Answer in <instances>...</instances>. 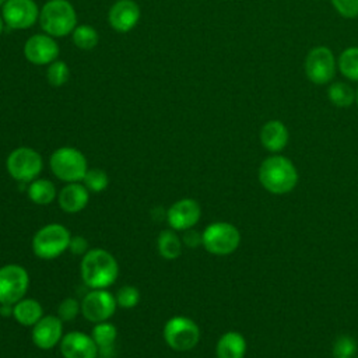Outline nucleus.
Wrapping results in <instances>:
<instances>
[{
    "mask_svg": "<svg viewBox=\"0 0 358 358\" xmlns=\"http://www.w3.org/2000/svg\"><path fill=\"white\" fill-rule=\"evenodd\" d=\"M83 281L92 289L110 287L119 274L116 259L105 249H90L81 260Z\"/></svg>",
    "mask_w": 358,
    "mask_h": 358,
    "instance_id": "obj_1",
    "label": "nucleus"
},
{
    "mask_svg": "<svg viewBox=\"0 0 358 358\" xmlns=\"http://www.w3.org/2000/svg\"><path fill=\"white\" fill-rule=\"evenodd\" d=\"M259 180L267 192L284 194L295 187L298 172L288 158L282 155H271L262 162L259 168Z\"/></svg>",
    "mask_w": 358,
    "mask_h": 358,
    "instance_id": "obj_2",
    "label": "nucleus"
},
{
    "mask_svg": "<svg viewBox=\"0 0 358 358\" xmlns=\"http://www.w3.org/2000/svg\"><path fill=\"white\" fill-rule=\"evenodd\" d=\"M39 24L53 38L66 36L77 27V14L69 0H49L39 11Z\"/></svg>",
    "mask_w": 358,
    "mask_h": 358,
    "instance_id": "obj_3",
    "label": "nucleus"
},
{
    "mask_svg": "<svg viewBox=\"0 0 358 358\" xmlns=\"http://www.w3.org/2000/svg\"><path fill=\"white\" fill-rule=\"evenodd\" d=\"M49 165L53 175L67 183L83 180L88 171L87 158L81 151L73 147L55 150L49 158Z\"/></svg>",
    "mask_w": 358,
    "mask_h": 358,
    "instance_id": "obj_4",
    "label": "nucleus"
},
{
    "mask_svg": "<svg viewBox=\"0 0 358 358\" xmlns=\"http://www.w3.org/2000/svg\"><path fill=\"white\" fill-rule=\"evenodd\" d=\"M71 235L62 224H48L32 238V250L41 259H55L69 249Z\"/></svg>",
    "mask_w": 358,
    "mask_h": 358,
    "instance_id": "obj_5",
    "label": "nucleus"
},
{
    "mask_svg": "<svg viewBox=\"0 0 358 358\" xmlns=\"http://www.w3.org/2000/svg\"><path fill=\"white\" fill-rule=\"evenodd\" d=\"M203 246L217 256H227L236 250L241 242L238 228L229 222H213L203 232Z\"/></svg>",
    "mask_w": 358,
    "mask_h": 358,
    "instance_id": "obj_6",
    "label": "nucleus"
},
{
    "mask_svg": "<svg viewBox=\"0 0 358 358\" xmlns=\"http://www.w3.org/2000/svg\"><path fill=\"white\" fill-rule=\"evenodd\" d=\"M164 338L175 351H189L199 343V326L189 317L173 316L164 326Z\"/></svg>",
    "mask_w": 358,
    "mask_h": 358,
    "instance_id": "obj_7",
    "label": "nucleus"
},
{
    "mask_svg": "<svg viewBox=\"0 0 358 358\" xmlns=\"http://www.w3.org/2000/svg\"><path fill=\"white\" fill-rule=\"evenodd\" d=\"M42 157L29 147H18L13 150L6 161L10 176L18 182H32L42 171Z\"/></svg>",
    "mask_w": 358,
    "mask_h": 358,
    "instance_id": "obj_8",
    "label": "nucleus"
},
{
    "mask_svg": "<svg viewBox=\"0 0 358 358\" xmlns=\"http://www.w3.org/2000/svg\"><path fill=\"white\" fill-rule=\"evenodd\" d=\"M29 287V275L22 266L6 264L0 267V303L14 305L22 299Z\"/></svg>",
    "mask_w": 358,
    "mask_h": 358,
    "instance_id": "obj_9",
    "label": "nucleus"
},
{
    "mask_svg": "<svg viewBox=\"0 0 358 358\" xmlns=\"http://www.w3.org/2000/svg\"><path fill=\"white\" fill-rule=\"evenodd\" d=\"M305 73L309 81L322 85L336 74V60L333 52L326 46H316L310 49L305 59Z\"/></svg>",
    "mask_w": 358,
    "mask_h": 358,
    "instance_id": "obj_10",
    "label": "nucleus"
},
{
    "mask_svg": "<svg viewBox=\"0 0 358 358\" xmlns=\"http://www.w3.org/2000/svg\"><path fill=\"white\" fill-rule=\"evenodd\" d=\"M117 302L116 298L106 291V288L90 291L81 302V313L92 323L106 322L113 316Z\"/></svg>",
    "mask_w": 358,
    "mask_h": 358,
    "instance_id": "obj_11",
    "label": "nucleus"
},
{
    "mask_svg": "<svg viewBox=\"0 0 358 358\" xmlns=\"http://www.w3.org/2000/svg\"><path fill=\"white\" fill-rule=\"evenodd\" d=\"M1 17L10 28L27 29L39 20V8L34 0H7L1 7Z\"/></svg>",
    "mask_w": 358,
    "mask_h": 358,
    "instance_id": "obj_12",
    "label": "nucleus"
},
{
    "mask_svg": "<svg viewBox=\"0 0 358 358\" xmlns=\"http://www.w3.org/2000/svg\"><path fill=\"white\" fill-rule=\"evenodd\" d=\"M60 53L59 45L53 36L48 34H35L24 43V56L28 62L36 66L50 64L57 60Z\"/></svg>",
    "mask_w": 358,
    "mask_h": 358,
    "instance_id": "obj_13",
    "label": "nucleus"
},
{
    "mask_svg": "<svg viewBox=\"0 0 358 358\" xmlns=\"http://www.w3.org/2000/svg\"><path fill=\"white\" fill-rule=\"evenodd\" d=\"M200 204L193 199L178 200L166 211L168 224L175 231H186L193 228L200 220Z\"/></svg>",
    "mask_w": 358,
    "mask_h": 358,
    "instance_id": "obj_14",
    "label": "nucleus"
},
{
    "mask_svg": "<svg viewBox=\"0 0 358 358\" xmlns=\"http://www.w3.org/2000/svg\"><path fill=\"white\" fill-rule=\"evenodd\" d=\"M63 322L57 316H42L32 327V341L41 350L53 348L60 343Z\"/></svg>",
    "mask_w": 358,
    "mask_h": 358,
    "instance_id": "obj_15",
    "label": "nucleus"
},
{
    "mask_svg": "<svg viewBox=\"0 0 358 358\" xmlns=\"http://www.w3.org/2000/svg\"><path fill=\"white\" fill-rule=\"evenodd\" d=\"M140 7L134 0H117L108 13L110 27L117 32L131 31L140 20Z\"/></svg>",
    "mask_w": 358,
    "mask_h": 358,
    "instance_id": "obj_16",
    "label": "nucleus"
},
{
    "mask_svg": "<svg viewBox=\"0 0 358 358\" xmlns=\"http://www.w3.org/2000/svg\"><path fill=\"white\" fill-rule=\"evenodd\" d=\"M60 352L64 358H96L98 348L91 336L70 331L60 340Z\"/></svg>",
    "mask_w": 358,
    "mask_h": 358,
    "instance_id": "obj_17",
    "label": "nucleus"
},
{
    "mask_svg": "<svg viewBox=\"0 0 358 358\" xmlns=\"http://www.w3.org/2000/svg\"><path fill=\"white\" fill-rule=\"evenodd\" d=\"M88 200H90L88 189L78 182L67 183L57 193V203L60 208L66 213H78L84 210L88 204Z\"/></svg>",
    "mask_w": 358,
    "mask_h": 358,
    "instance_id": "obj_18",
    "label": "nucleus"
},
{
    "mask_svg": "<svg viewBox=\"0 0 358 358\" xmlns=\"http://www.w3.org/2000/svg\"><path fill=\"white\" fill-rule=\"evenodd\" d=\"M289 138L288 129L280 120H268L260 130V141L263 147L271 152L281 151Z\"/></svg>",
    "mask_w": 358,
    "mask_h": 358,
    "instance_id": "obj_19",
    "label": "nucleus"
},
{
    "mask_svg": "<svg viewBox=\"0 0 358 358\" xmlns=\"http://www.w3.org/2000/svg\"><path fill=\"white\" fill-rule=\"evenodd\" d=\"M91 337L96 344L98 354L105 358H110L115 351V341L117 337V330L115 324L106 322L95 323L91 331Z\"/></svg>",
    "mask_w": 358,
    "mask_h": 358,
    "instance_id": "obj_20",
    "label": "nucleus"
},
{
    "mask_svg": "<svg viewBox=\"0 0 358 358\" xmlns=\"http://www.w3.org/2000/svg\"><path fill=\"white\" fill-rule=\"evenodd\" d=\"M246 352V340L238 331L224 333L215 347L217 358H243Z\"/></svg>",
    "mask_w": 358,
    "mask_h": 358,
    "instance_id": "obj_21",
    "label": "nucleus"
},
{
    "mask_svg": "<svg viewBox=\"0 0 358 358\" xmlns=\"http://www.w3.org/2000/svg\"><path fill=\"white\" fill-rule=\"evenodd\" d=\"M42 316V305L35 299L22 298L13 305V317L22 326H34Z\"/></svg>",
    "mask_w": 358,
    "mask_h": 358,
    "instance_id": "obj_22",
    "label": "nucleus"
},
{
    "mask_svg": "<svg viewBox=\"0 0 358 358\" xmlns=\"http://www.w3.org/2000/svg\"><path fill=\"white\" fill-rule=\"evenodd\" d=\"M28 197L39 206H46L57 197L55 185L48 179H34L28 186Z\"/></svg>",
    "mask_w": 358,
    "mask_h": 358,
    "instance_id": "obj_23",
    "label": "nucleus"
},
{
    "mask_svg": "<svg viewBox=\"0 0 358 358\" xmlns=\"http://www.w3.org/2000/svg\"><path fill=\"white\" fill-rule=\"evenodd\" d=\"M157 248L164 259L172 260L182 253V242L176 235L175 229H164L159 232L157 239Z\"/></svg>",
    "mask_w": 358,
    "mask_h": 358,
    "instance_id": "obj_24",
    "label": "nucleus"
},
{
    "mask_svg": "<svg viewBox=\"0 0 358 358\" xmlns=\"http://www.w3.org/2000/svg\"><path fill=\"white\" fill-rule=\"evenodd\" d=\"M327 95L330 102L338 108H347L352 105V102L355 101L354 90L347 83H343V81L333 83L329 87Z\"/></svg>",
    "mask_w": 358,
    "mask_h": 358,
    "instance_id": "obj_25",
    "label": "nucleus"
},
{
    "mask_svg": "<svg viewBox=\"0 0 358 358\" xmlns=\"http://www.w3.org/2000/svg\"><path fill=\"white\" fill-rule=\"evenodd\" d=\"M71 35H73V43L78 49H83V50L94 49L98 45V41H99L96 29L91 25H87V24L77 25L73 29Z\"/></svg>",
    "mask_w": 358,
    "mask_h": 358,
    "instance_id": "obj_26",
    "label": "nucleus"
},
{
    "mask_svg": "<svg viewBox=\"0 0 358 358\" xmlns=\"http://www.w3.org/2000/svg\"><path fill=\"white\" fill-rule=\"evenodd\" d=\"M338 69L344 77L358 81V48H347L338 57Z\"/></svg>",
    "mask_w": 358,
    "mask_h": 358,
    "instance_id": "obj_27",
    "label": "nucleus"
},
{
    "mask_svg": "<svg viewBox=\"0 0 358 358\" xmlns=\"http://www.w3.org/2000/svg\"><path fill=\"white\" fill-rule=\"evenodd\" d=\"M69 77H70V69L66 62L55 60L50 64H48L46 78L50 85L62 87L69 81Z\"/></svg>",
    "mask_w": 358,
    "mask_h": 358,
    "instance_id": "obj_28",
    "label": "nucleus"
},
{
    "mask_svg": "<svg viewBox=\"0 0 358 358\" xmlns=\"http://www.w3.org/2000/svg\"><path fill=\"white\" fill-rule=\"evenodd\" d=\"M357 351V341L347 334L338 336L333 343V357L334 358H352Z\"/></svg>",
    "mask_w": 358,
    "mask_h": 358,
    "instance_id": "obj_29",
    "label": "nucleus"
},
{
    "mask_svg": "<svg viewBox=\"0 0 358 358\" xmlns=\"http://www.w3.org/2000/svg\"><path fill=\"white\" fill-rule=\"evenodd\" d=\"M84 186L91 190V192H102L106 189L109 179L105 171L99 169V168H94V169H88L85 176H84Z\"/></svg>",
    "mask_w": 358,
    "mask_h": 358,
    "instance_id": "obj_30",
    "label": "nucleus"
},
{
    "mask_svg": "<svg viewBox=\"0 0 358 358\" xmlns=\"http://www.w3.org/2000/svg\"><path fill=\"white\" fill-rule=\"evenodd\" d=\"M116 302L123 309H131L134 308L140 301V292L133 285H123L117 289L116 294Z\"/></svg>",
    "mask_w": 358,
    "mask_h": 358,
    "instance_id": "obj_31",
    "label": "nucleus"
},
{
    "mask_svg": "<svg viewBox=\"0 0 358 358\" xmlns=\"http://www.w3.org/2000/svg\"><path fill=\"white\" fill-rule=\"evenodd\" d=\"M81 310V305L74 298H66L60 302L57 308V317L62 322H70L74 320L78 312Z\"/></svg>",
    "mask_w": 358,
    "mask_h": 358,
    "instance_id": "obj_32",
    "label": "nucleus"
},
{
    "mask_svg": "<svg viewBox=\"0 0 358 358\" xmlns=\"http://www.w3.org/2000/svg\"><path fill=\"white\" fill-rule=\"evenodd\" d=\"M331 4L345 18L358 17V0H331Z\"/></svg>",
    "mask_w": 358,
    "mask_h": 358,
    "instance_id": "obj_33",
    "label": "nucleus"
},
{
    "mask_svg": "<svg viewBox=\"0 0 358 358\" xmlns=\"http://www.w3.org/2000/svg\"><path fill=\"white\" fill-rule=\"evenodd\" d=\"M69 249L74 255H83L84 256L88 252L87 239L83 238V236H71L70 243H69Z\"/></svg>",
    "mask_w": 358,
    "mask_h": 358,
    "instance_id": "obj_34",
    "label": "nucleus"
},
{
    "mask_svg": "<svg viewBox=\"0 0 358 358\" xmlns=\"http://www.w3.org/2000/svg\"><path fill=\"white\" fill-rule=\"evenodd\" d=\"M183 242L189 246V248H196L199 245L203 243V236L201 234H199L197 231L194 229H186L185 234H183Z\"/></svg>",
    "mask_w": 358,
    "mask_h": 358,
    "instance_id": "obj_35",
    "label": "nucleus"
},
{
    "mask_svg": "<svg viewBox=\"0 0 358 358\" xmlns=\"http://www.w3.org/2000/svg\"><path fill=\"white\" fill-rule=\"evenodd\" d=\"M0 315L1 316H13V305H1Z\"/></svg>",
    "mask_w": 358,
    "mask_h": 358,
    "instance_id": "obj_36",
    "label": "nucleus"
},
{
    "mask_svg": "<svg viewBox=\"0 0 358 358\" xmlns=\"http://www.w3.org/2000/svg\"><path fill=\"white\" fill-rule=\"evenodd\" d=\"M3 28H4V20H3V17H0V35L3 32Z\"/></svg>",
    "mask_w": 358,
    "mask_h": 358,
    "instance_id": "obj_37",
    "label": "nucleus"
},
{
    "mask_svg": "<svg viewBox=\"0 0 358 358\" xmlns=\"http://www.w3.org/2000/svg\"><path fill=\"white\" fill-rule=\"evenodd\" d=\"M355 102H357V105H358V91H357V94H355Z\"/></svg>",
    "mask_w": 358,
    "mask_h": 358,
    "instance_id": "obj_38",
    "label": "nucleus"
},
{
    "mask_svg": "<svg viewBox=\"0 0 358 358\" xmlns=\"http://www.w3.org/2000/svg\"><path fill=\"white\" fill-rule=\"evenodd\" d=\"M6 1H7V0H0V6H1V7H3V4H4V3H6Z\"/></svg>",
    "mask_w": 358,
    "mask_h": 358,
    "instance_id": "obj_39",
    "label": "nucleus"
},
{
    "mask_svg": "<svg viewBox=\"0 0 358 358\" xmlns=\"http://www.w3.org/2000/svg\"><path fill=\"white\" fill-rule=\"evenodd\" d=\"M101 358H105V357H101Z\"/></svg>",
    "mask_w": 358,
    "mask_h": 358,
    "instance_id": "obj_40",
    "label": "nucleus"
},
{
    "mask_svg": "<svg viewBox=\"0 0 358 358\" xmlns=\"http://www.w3.org/2000/svg\"><path fill=\"white\" fill-rule=\"evenodd\" d=\"M357 358H358V357H357Z\"/></svg>",
    "mask_w": 358,
    "mask_h": 358,
    "instance_id": "obj_41",
    "label": "nucleus"
}]
</instances>
